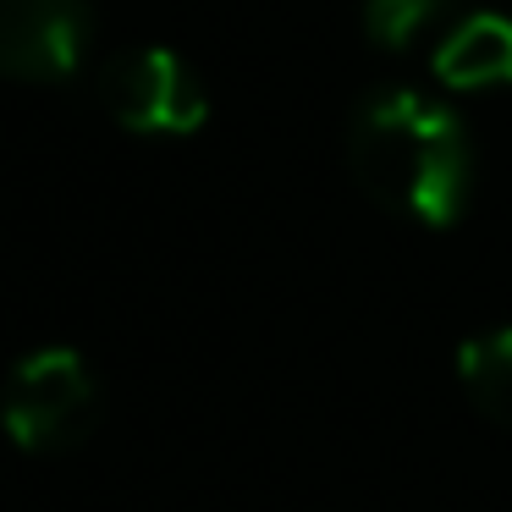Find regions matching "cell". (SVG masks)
I'll return each mask as SVG.
<instances>
[{"instance_id":"cell-1","label":"cell","mask_w":512,"mask_h":512,"mask_svg":"<svg viewBox=\"0 0 512 512\" xmlns=\"http://www.w3.org/2000/svg\"><path fill=\"white\" fill-rule=\"evenodd\" d=\"M347 171L380 204L419 226H452L468 204V138L441 100L419 89H375L347 116Z\"/></svg>"},{"instance_id":"cell-2","label":"cell","mask_w":512,"mask_h":512,"mask_svg":"<svg viewBox=\"0 0 512 512\" xmlns=\"http://www.w3.org/2000/svg\"><path fill=\"white\" fill-rule=\"evenodd\" d=\"M100 419V386L72 347H39L6 375L0 424L28 452H67L89 441Z\"/></svg>"},{"instance_id":"cell-3","label":"cell","mask_w":512,"mask_h":512,"mask_svg":"<svg viewBox=\"0 0 512 512\" xmlns=\"http://www.w3.org/2000/svg\"><path fill=\"white\" fill-rule=\"evenodd\" d=\"M100 105L127 133H171V138L199 133L204 116H210L199 72L160 45H138V50H122V56L105 61Z\"/></svg>"},{"instance_id":"cell-4","label":"cell","mask_w":512,"mask_h":512,"mask_svg":"<svg viewBox=\"0 0 512 512\" xmlns=\"http://www.w3.org/2000/svg\"><path fill=\"white\" fill-rule=\"evenodd\" d=\"M89 45V0H0V78L61 83Z\"/></svg>"},{"instance_id":"cell-5","label":"cell","mask_w":512,"mask_h":512,"mask_svg":"<svg viewBox=\"0 0 512 512\" xmlns=\"http://www.w3.org/2000/svg\"><path fill=\"white\" fill-rule=\"evenodd\" d=\"M435 78L446 89H501L512 83V17L474 12L441 39Z\"/></svg>"},{"instance_id":"cell-6","label":"cell","mask_w":512,"mask_h":512,"mask_svg":"<svg viewBox=\"0 0 512 512\" xmlns=\"http://www.w3.org/2000/svg\"><path fill=\"white\" fill-rule=\"evenodd\" d=\"M457 380L490 424L512 430V325L468 336L457 347Z\"/></svg>"},{"instance_id":"cell-7","label":"cell","mask_w":512,"mask_h":512,"mask_svg":"<svg viewBox=\"0 0 512 512\" xmlns=\"http://www.w3.org/2000/svg\"><path fill=\"white\" fill-rule=\"evenodd\" d=\"M452 0H364V34L380 50H408Z\"/></svg>"}]
</instances>
